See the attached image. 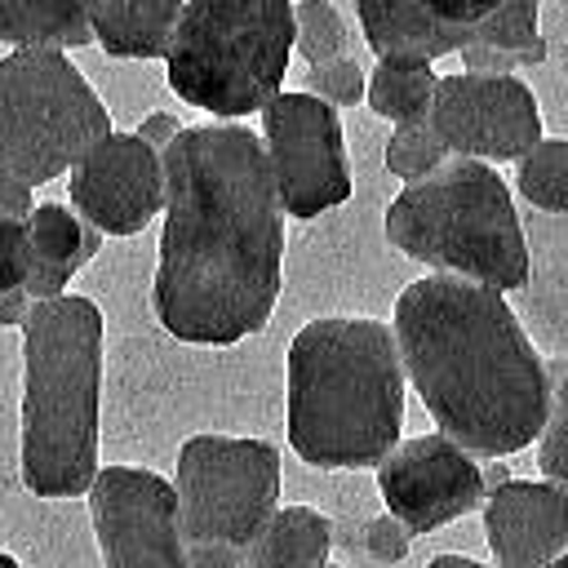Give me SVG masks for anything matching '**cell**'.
<instances>
[{"label":"cell","instance_id":"1","mask_svg":"<svg viewBox=\"0 0 568 568\" xmlns=\"http://www.w3.org/2000/svg\"><path fill=\"white\" fill-rule=\"evenodd\" d=\"M164 160V226L151 306L191 346L266 328L284 284V200L248 124H186Z\"/></svg>","mask_w":568,"mask_h":568},{"label":"cell","instance_id":"2","mask_svg":"<svg viewBox=\"0 0 568 568\" xmlns=\"http://www.w3.org/2000/svg\"><path fill=\"white\" fill-rule=\"evenodd\" d=\"M390 328L404 373L439 435L493 462L541 439L550 364L506 293L453 275H422L399 293Z\"/></svg>","mask_w":568,"mask_h":568},{"label":"cell","instance_id":"3","mask_svg":"<svg viewBox=\"0 0 568 568\" xmlns=\"http://www.w3.org/2000/svg\"><path fill=\"white\" fill-rule=\"evenodd\" d=\"M288 444L315 470L382 466L404 426V355L395 328L368 315H324L293 333Z\"/></svg>","mask_w":568,"mask_h":568},{"label":"cell","instance_id":"4","mask_svg":"<svg viewBox=\"0 0 568 568\" xmlns=\"http://www.w3.org/2000/svg\"><path fill=\"white\" fill-rule=\"evenodd\" d=\"M102 311L67 293L22 324V484L36 497H84L98 479Z\"/></svg>","mask_w":568,"mask_h":568},{"label":"cell","instance_id":"5","mask_svg":"<svg viewBox=\"0 0 568 568\" xmlns=\"http://www.w3.org/2000/svg\"><path fill=\"white\" fill-rule=\"evenodd\" d=\"M386 240L435 275L470 280L497 293L528 288V235L510 186L493 164L448 160L426 182L404 186L386 209Z\"/></svg>","mask_w":568,"mask_h":568},{"label":"cell","instance_id":"6","mask_svg":"<svg viewBox=\"0 0 568 568\" xmlns=\"http://www.w3.org/2000/svg\"><path fill=\"white\" fill-rule=\"evenodd\" d=\"M293 40L288 0H191L182 4L164 80L186 106L235 124L284 93Z\"/></svg>","mask_w":568,"mask_h":568},{"label":"cell","instance_id":"7","mask_svg":"<svg viewBox=\"0 0 568 568\" xmlns=\"http://www.w3.org/2000/svg\"><path fill=\"white\" fill-rule=\"evenodd\" d=\"M111 133L102 98L67 53L0 58V164L22 186L36 191L71 173Z\"/></svg>","mask_w":568,"mask_h":568},{"label":"cell","instance_id":"8","mask_svg":"<svg viewBox=\"0 0 568 568\" xmlns=\"http://www.w3.org/2000/svg\"><path fill=\"white\" fill-rule=\"evenodd\" d=\"M173 488L186 546L248 555L280 510V448L240 435H191L178 448Z\"/></svg>","mask_w":568,"mask_h":568},{"label":"cell","instance_id":"9","mask_svg":"<svg viewBox=\"0 0 568 568\" xmlns=\"http://www.w3.org/2000/svg\"><path fill=\"white\" fill-rule=\"evenodd\" d=\"M262 142L288 217H320L351 200L342 115L306 89H284L262 111Z\"/></svg>","mask_w":568,"mask_h":568},{"label":"cell","instance_id":"10","mask_svg":"<svg viewBox=\"0 0 568 568\" xmlns=\"http://www.w3.org/2000/svg\"><path fill=\"white\" fill-rule=\"evenodd\" d=\"M89 519L106 568H191L178 488L142 466H102L89 488Z\"/></svg>","mask_w":568,"mask_h":568},{"label":"cell","instance_id":"11","mask_svg":"<svg viewBox=\"0 0 568 568\" xmlns=\"http://www.w3.org/2000/svg\"><path fill=\"white\" fill-rule=\"evenodd\" d=\"M430 129L453 160L506 164L524 160L541 142V111L519 75H439L430 102Z\"/></svg>","mask_w":568,"mask_h":568},{"label":"cell","instance_id":"12","mask_svg":"<svg viewBox=\"0 0 568 568\" xmlns=\"http://www.w3.org/2000/svg\"><path fill=\"white\" fill-rule=\"evenodd\" d=\"M377 493L386 501V515H395L408 532H435L470 510H484L488 501L484 466L475 462V453L439 430L404 439L377 466Z\"/></svg>","mask_w":568,"mask_h":568},{"label":"cell","instance_id":"13","mask_svg":"<svg viewBox=\"0 0 568 568\" xmlns=\"http://www.w3.org/2000/svg\"><path fill=\"white\" fill-rule=\"evenodd\" d=\"M71 209L102 235H138L164 213V160L138 133H111L67 178Z\"/></svg>","mask_w":568,"mask_h":568},{"label":"cell","instance_id":"14","mask_svg":"<svg viewBox=\"0 0 568 568\" xmlns=\"http://www.w3.org/2000/svg\"><path fill=\"white\" fill-rule=\"evenodd\" d=\"M484 537L497 568H550L568 546V488L510 479L484 501Z\"/></svg>","mask_w":568,"mask_h":568},{"label":"cell","instance_id":"15","mask_svg":"<svg viewBox=\"0 0 568 568\" xmlns=\"http://www.w3.org/2000/svg\"><path fill=\"white\" fill-rule=\"evenodd\" d=\"M493 13L484 0H359L355 18L368 49L382 58L435 62L444 53H462L470 31Z\"/></svg>","mask_w":568,"mask_h":568},{"label":"cell","instance_id":"16","mask_svg":"<svg viewBox=\"0 0 568 568\" xmlns=\"http://www.w3.org/2000/svg\"><path fill=\"white\" fill-rule=\"evenodd\" d=\"M27 235H31V275H27L31 302L67 297L71 275L89 266L102 248V231H93L71 204L58 200H44L27 213Z\"/></svg>","mask_w":568,"mask_h":568},{"label":"cell","instance_id":"17","mask_svg":"<svg viewBox=\"0 0 568 568\" xmlns=\"http://www.w3.org/2000/svg\"><path fill=\"white\" fill-rule=\"evenodd\" d=\"M89 27L93 44H102L111 58H169L182 0H93Z\"/></svg>","mask_w":568,"mask_h":568},{"label":"cell","instance_id":"18","mask_svg":"<svg viewBox=\"0 0 568 568\" xmlns=\"http://www.w3.org/2000/svg\"><path fill=\"white\" fill-rule=\"evenodd\" d=\"M0 40L13 44V53H67L93 44V27L75 0H0Z\"/></svg>","mask_w":568,"mask_h":568},{"label":"cell","instance_id":"19","mask_svg":"<svg viewBox=\"0 0 568 568\" xmlns=\"http://www.w3.org/2000/svg\"><path fill=\"white\" fill-rule=\"evenodd\" d=\"M333 519L311 506H280L248 550V568H328Z\"/></svg>","mask_w":568,"mask_h":568},{"label":"cell","instance_id":"20","mask_svg":"<svg viewBox=\"0 0 568 568\" xmlns=\"http://www.w3.org/2000/svg\"><path fill=\"white\" fill-rule=\"evenodd\" d=\"M435 89H439V75L430 71V62H413V58H382L373 71H368V111L390 120L395 129L399 124H417V120H430V102H435Z\"/></svg>","mask_w":568,"mask_h":568},{"label":"cell","instance_id":"21","mask_svg":"<svg viewBox=\"0 0 568 568\" xmlns=\"http://www.w3.org/2000/svg\"><path fill=\"white\" fill-rule=\"evenodd\" d=\"M537 0H506V4H493V13L470 31V44H484V49H497V53H510L519 58V67H537L546 62V40L537 31Z\"/></svg>","mask_w":568,"mask_h":568},{"label":"cell","instance_id":"22","mask_svg":"<svg viewBox=\"0 0 568 568\" xmlns=\"http://www.w3.org/2000/svg\"><path fill=\"white\" fill-rule=\"evenodd\" d=\"M515 191L550 217H568V138H541L515 169Z\"/></svg>","mask_w":568,"mask_h":568},{"label":"cell","instance_id":"23","mask_svg":"<svg viewBox=\"0 0 568 568\" xmlns=\"http://www.w3.org/2000/svg\"><path fill=\"white\" fill-rule=\"evenodd\" d=\"M293 27H297V40H293V53H302V62L315 71V67H328V62H342L351 58V31H346V18L333 0H302L293 4Z\"/></svg>","mask_w":568,"mask_h":568},{"label":"cell","instance_id":"24","mask_svg":"<svg viewBox=\"0 0 568 568\" xmlns=\"http://www.w3.org/2000/svg\"><path fill=\"white\" fill-rule=\"evenodd\" d=\"M448 160H453V155H448V146L439 142V133L430 129V120L390 129L386 151H382L386 173H390V178H404L408 186H413V182H426V178L439 173Z\"/></svg>","mask_w":568,"mask_h":568},{"label":"cell","instance_id":"25","mask_svg":"<svg viewBox=\"0 0 568 568\" xmlns=\"http://www.w3.org/2000/svg\"><path fill=\"white\" fill-rule=\"evenodd\" d=\"M537 466L550 484L568 488V359L550 364V417L537 439Z\"/></svg>","mask_w":568,"mask_h":568},{"label":"cell","instance_id":"26","mask_svg":"<svg viewBox=\"0 0 568 568\" xmlns=\"http://www.w3.org/2000/svg\"><path fill=\"white\" fill-rule=\"evenodd\" d=\"M306 93L320 98V102H328L333 111H337V106H355V102L368 93V71H364L355 58L315 67V71H306Z\"/></svg>","mask_w":568,"mask_h":568},{"label":"cell","instance_id":"27","mask_svg":"<svg viewBox=\"0 0 568 568\" xmlns=\"http://www.w3.org/2000/svg\"><path fill=\"white\" fill-rule=\"evenodd\" d=\"M27 275H31L27 217H9V222H0V293L27 288Z\"/></svg>","mask_w":568,"mask_h":568},{"label":"cell","instance_id":"28","mask_svg":"<svg viewBox=\"0 0 568 568\" xmlns=\"http://www.w3.org/2000/svg\"><path fill=\"white\" fill-rule=\"evenodd\" d=\"M413 546V532L395 519V515H377L364 524V550L377 559V564H399Z\"/></svg>","mask_w":568,"mask_h":568},{"label":"cell","instance_id":"29","mask_svg":"<svg viewBox=\"0 0 568 568\" xmlns=\"http://www.w3.org/2000/svg\"><path fill=\"white\" fill-rule=\"evenodd\" d=\"M182 129H186V124H182L173 111H151V115H146V120L133 129V133H138V138H142L151 151H160V155H164V151H169L178 138H182Z\"/></svg>","mask_w":568,"mask_h":568},{"label":"cell","instance_id":"30","mask_svg":"<svg viewBox=\"0 0 568 568\" xmlns=\"http://www.w3.org/2000/svg\"><path fill=\"white\" fill-rule=\"evenodd\" d=\"M36 204H31V186H22L4 164H0V222L9 217H27Z\"/></svg>","mask_w":568,"mask_h":568},{"label":"cell","instance_id":"31","mask_svg":"<svg viewBox=\"0 0 568 568\" xmlns=\"http://www.w3.org/2000/svg\"><path fill=\"white\" fill-rule=\"evenodd\" d=\"M31 297H27V288H13V293H0V328H22L27 324V315H31Z\"/></svg>","mask_w":568,"mask_h":568},{"label":"cell","instance_id":"32","mask_svg":"<svg viewBox=\"0 0 568 568\" xmlns=\"http://www.w3.org/2000/svg\"><path fill=\"white\" fill-rule=\"evenodd\" d=\"M426 568H497V564H479L470 555H435Z\"/></svg>","mask_w":568,"mask_h":568},{"label":"cell","instance_id":"33","mask_svg":"<svg viewBox=\"0 0 568 568\" xmlns=\"http://www.w3.org/2000/svg\"><path fill=\"white\" fill-rule=\"evenodd\" d=\"M501 484H510V470H506V462H488V466H484V488L493 493V488H501Z\"/></svg>","mask_w":568,"mask_h":568},{"label":"cell","instance_id":"34","mask_svg":"<svg viewBox=\"0 0 568 568\" xmlns=\"http://www.w3.org/2000/svg\"><path fill=\"white\" fill-rule=\"evenodd\" d=\"M0 568H22V564H18V559H13L9 550H0Z\"/></svg>","mask_w":568,"mask_h":568},{"label":"cell","instance_id":"35","mask_svg":"<svg viewBox=\"0 0 568 568\" xmlns=\"http://www.w3.org/2000/svg\"><path fill=\"white\" fill-rule=\"evenodd\" d=\"M550 568H568V546H564V555H559V559H555Z\"/></svg>","mask_w":568,"mask_h":568},{"label":"cell","instance_id":"36","mask_svg":"<svg viewBox=\"0 0 568 568\" xmlns=\"http://www.w3.org/2000/svg\"><path fill=\"white\" fill-rule=\"evenodd\" d=\"M328 568H337V564H328Z\"/></svg>","mask_w":568,"mask_h":568},{"label":"cell","instance_id":"37","mask_svg":"<svg viewBox=\"0 0 568 568\" xmlns=\"http://www.w3.org/2000/svg\"><path fill=\"white\" fill-rule=\"evenodd\" d=\"M244 568H248V564H244Z\"/></svg>","mask_w":568,"mask_h":568}]
</instances>
